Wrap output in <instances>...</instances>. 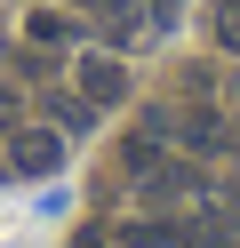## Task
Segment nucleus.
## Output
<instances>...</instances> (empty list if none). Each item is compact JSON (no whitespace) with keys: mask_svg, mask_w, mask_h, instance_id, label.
<instances>
[{"mask_svg":"<svg viewBox=\"0 0 240 248\" xmlns=\"http://www.w3.org/2000/svg\"><path fill=\"white\" fill-rule=\"evenodd\" d=\"M176 136H184L192 152H216V144H224V120H216V112H184V120H176Z\"/></svg>","mask_w":240,"mask_h":248,"instance_id":"5","label":"nucleus"},{"mask_svg":"<svg viewBox=\"0 0 240 248\" xmlns=\"http://www.w3.org/2000/svg\"><path fill=\"white\" fill-rule=\"evenodd\" d=\"M24 40H32V48H64V40H80V24L64 16V8H32V16H24Z\"/></svg>","mask_w":240,"mask_h":248,"instance_id":"4","label":"nucleus"},{"mask_svg":"<svg viewBox=\"0 0 240 248\" xmlns=\"http://www.w3.org/2000/svg\"><path fill=\"white\" fill-rule=\"evenodd\" d=\"M104 248H200L184 224H128V232H112Z\"/></svg>","mask_w":240,"mask_h":248,"instance_id":"3","label":"nucleus"},{"mask_svg":"<svg viewBox=\"0 0 240 248\" xmlns=\"http://www.w3.org/2000/svg\"><path fill=\"white\" fill-rule=\"evenodd\" d=\"M136 8H144V24H160V32H168V24H176V8H184V0H136Z\"/></svg>","mask_w":240,"mask_h":248,"instance_id":"7","label":"nucleus"},{"mask_svg":"<svg viewBox=\"0 0 240 248\" xmlns=\"http://www.w3.org/2000/svg\"><path fill=\"white\" fill-rule=\"evenodd\" d=\"M72 88L96 104V112H104V104L128 96V64H120V56H80V64H72Z\"/></svg>","mask_w":240,"mask_h":248,"instance_id":"1","label":"nucleus"},{"mask_svg":"<svg viewBox=\"0 0 240 248\" xmlns=\"http://www.w3.org/2000/svg\"><path fill=\"white\" fill-rule=\"evenodd\" d=\"M64 160V128H16L8 136V168L16 176H48Z\"/></svg>","mask_w":240,"mask_h":248,"instance_id":"2","label":"nucleus"},{"mask_svg":"<svg viewBox=\"0 0 240 248\" xmlns=\"http://www.w3.org/2000/svg\"><path fill=\"white\" fill-rule=\"evenodd\" d=\"M216 48L240 56V0H216Z\"/></svg>","mask_w":240,"mask_h":248,"instance_id":"6","label":"nucleus"}]
</instances>
